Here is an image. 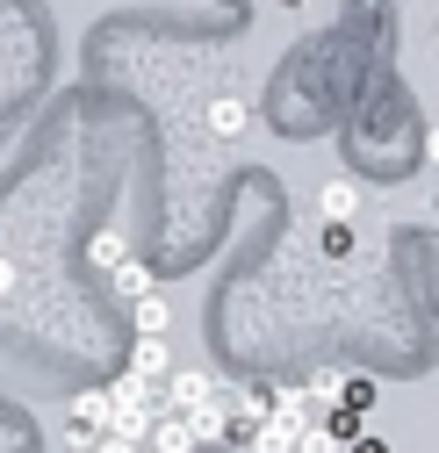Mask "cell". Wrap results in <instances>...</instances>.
<instances>
[{"label": "cell", "mask_w": 439, "mask_h": 453, "mask_svg": "<svg viewBox=\"0 0 439 453\" xmlns=\"http://www.w3.org/2000/svg\"><path fill=\"white\" fill-rule=\"evenodd\" d=\"M339 395H346V411H360V418L374 411V381H367V374H360V381H346Z\"/></svg>", "instance_id": "cell-4"}, {"label": "cell", "mask_w": 439, "mask_h": 453, "mask_svg": "<svg viewBox=\"0 0 439 453\" xmlns=\"http://www.w3.org/2000/svg\"><path fill=\"white\" fill-rule=\"evenodd\" d=\"M317 432L332 439V446H346V439L360 432V411H346V403H339V411H324V418H317Z\"/></svg>", "instance_id": "cell-3"}, {"label": "cell", "mask_w": 439, "mask_h": 453, "mask_svg": "<svg viewBox=\"0 0 439 453\" xmlns=\"http://www.w3.org/2000/svg\"><path fill=\"white\" fill-rule=\"evenodd\" d=\"M317 209H324V216H332V223H346V216L360 209V188H353V180H332V188H324V195H317Z\"/></svg>", "instance_id": "cell-2"}, {"label": "cell", "mask_w": 439, "mask_h": 453, "mask_svg": "<svg viewBox=\"0 0 439 453\" xmlns=\"http://www.w3.org/2000/svg\"><path fill=\"white\" fill-rule=\"evenodd\" d=\"M346 446H353V453H389V439H374V432H353Z\"/></svg>", "instance_id": "cell-5"}, {"label": "cell", "mask_w": 439, "mask_h": 453, "mask_svg": "<svg viewBox=\"0 0 439 453\" xmlns=\"http://www.w3.org/2000/svg\"><path fill=\"white\" fill-rule=\"evenodd\" d=\"M209 395H216V381H209V374H195V367H188V374H173V411H181V418H188V411H209Z\"/></svg>", "instance_id": "cell-1"}]
</instances>
